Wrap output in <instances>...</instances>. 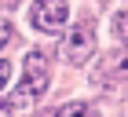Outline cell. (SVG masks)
Masks as SVG:
<instances>
[{
	"instance_id": "6da1fadb",
	"label": "cell",
	"mask_w": 128,
	"mask_h": 117,
	"mask_svg": "<svg viewBox=\"0 0 128 117\" xmlns=\"http://www.w3.org/2000/svg\"><path fill=\"white\" fill-rule=\"evenodd\" d=\"M59 51H62V58L70 66H84L95 55V29H92V22H77L73 29H66Z\"/></svg>"
},
{
	"instance_id": "7a4b0ae2",
	"label": "cell",
	"mask_w": 128,
	"mask_h": 117,
	"mask_svg": "<svg viewBox=\"0 0 128 117\" xmlns=\"http://www.w3.org/2000/svg\"><path fill=\"white\" fill-rule=\"evenodd\" d=\"M44 92H48V55L30 51L26 55V77L18 84V99H40Z\"/></svg>"
},
{
	"instance_id": "3957f363",
	"label": "cell",
	"mask_w": 128,
	"mask_h": 117,
	"mask_svg": "<svg viewBox=\"0 0 128 117\" xmlns=\"http://www.w3.org/2000/svg\"><path fill=\"white\" fill-rule=\"evenodd\" d=\"M66 15H70L66 0H37L30 8V22L40 33H59V29L66 26Z\"/></svg>"
},
{
	"instance_id": "277c9868",
	"label": "cell",
	"mask_w": 128,
	"mask_h": 117,
	"mask_svg": "<svg viewBox=\"0 0 128 117\" xmlns=\"http://www.w3.org/2000/svg\"><path fill=\"white\" fill-rule=\"evenodd\" d=\"M99 77H128V48L124 51H110L99 62Z\"/></svg>"
},
{
	"instance_id": "5b68a950",
	"label": "cell",
	"mask_w": 128,
	"mask_h": 117,
	"mask_svg": "<svg viewBox=\"0 0 128 117\" xmlns=\"http://www.w3.org/2000/svg\"><path fill=\"white\" fill-rule=\"evenodd\" d=\"M55 117H102L95 106H88V102H66V106L55 110Z\"/></svg>"
},
{
	"instance_id": "8992f818",
	"label": "cell",
	"mask_w": 128,
	"mask_h": 117,
	"mask_svg": "<svg viewBox=\"0 0 128 117\" xmlns=\"http://www.w3.org/2000/svg\"><path fill=\"white\" fill-rule=\"evenodd\" d=\"M114 33L128 40V11H121V15H114Z\"/></svg>"
},
{
	"instance_id": "52a82bcc",
	"label": "cell",
	"mask_w": 128,
	"mask_h": 117,
	"mask_svg": "<svg viewBox=\"0 0 128 117\" xmlns=\"http://www.w3.org/2000/svg\"><path fill=\"white\" fill-rule=\"evenodd\" d=\"M8 40H11V22L4 18V15H0V48H4Z\"/></svg>"
},
{
	"instance_id": "ba28073f",
	"label": "cell",
	"mask_w": 128,
	"mask_h": 117,
	"mask_svg": "<svg viewBox=\"0 0 128 117\" xmlns=\"http://www.w3.org/2000/svg\"><path fill=\"white\" fill-rule=\"evenodd\" d=\"M8 77H11V62L0 58V88H8Z\"/></svg>"
},
{
	"instance_id": "9c48e42d",
	"label": "cell",
	"mask_w": 128,
	"mask_h": 117,
	"mask_svg": "<svg viewBox=\"0 0 128 117\" xmlns=\"http://www.w3.org/2000/svg\"><path fill=\"white\" fill-rule=\"evenodd\" d=\"M0 117H15L11 114V102H0Z\"/></svg>"
}]
</instances>
